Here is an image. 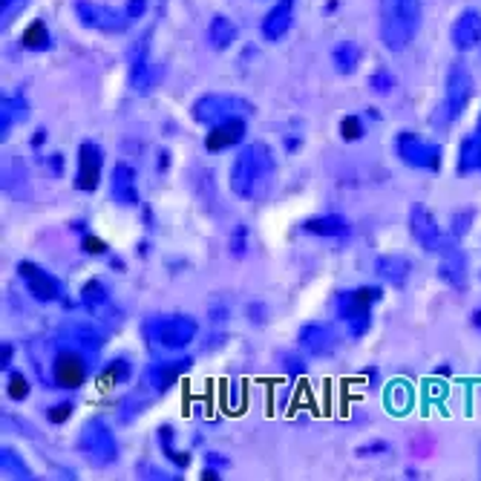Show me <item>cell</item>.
<instances>
[{"label":"cell","instance_id":"cell-1","mask_svg":"<svg viewBox=\"0 0 481 481\" xmlns=\"http://www.w3.org/2000/svg\"><path fill=\"white\" fill-rule=\"evenodd\" d=\"M277 162L266 141H248L240 148L228 170V187L231 194L242 202H259L271 194L274 187Z\"/></svg>","mask_w":481,"mask_h":481},{"label":"cell","instance_id":"cell-2","mask_svg":"<svg viewBox=\"0 0 481 481\" xmlns=\"http://www.w3.org/2000/svg\"><path fill=\"white\" fill-rule=\"evenodd\" d=\"M377 14H381L384 47L389 52H404L418 38L424 4L421 0H377Z\"/></svg>","mask_w":481,"mask_h":481},{"label":"cell","instance_id":"cell-3","mask_svg":"<svg viewBox=\"0 0 481 481\" xmlns=\"http://www.w3.org/2000/svg\"><path fill=\"white\" fill-rule=\"evenodd\" d=\"M384 286H355L334 295V317L346 326L352 340H360L372 329V309L384 300Z\"/></svg>","mask_w":481,"mask_h":481},{"label":"cell","instance_id":"cell-4","mask_svg":"<svg viewBox=\"0 0 481 481\" xmlns=\"http://www.w3.org/2000/svg\"><path fill=\"white\" fill-rule=\"evenodd\" d=\"M76 447H78L81 458L95 470H110L122 458L119 439H115L110 421L101 418V415H93V418L84 421L81 430H78Z\"/></svg>","mask_w":481,"mask_h":481},{"label":"cell","instance_id":"cell-5","mask_svg":"<svg viewBox=\"0 0 481 481\" xmlns=\"http://www.w3.org/2000/svg\"><path fill=\"white\" fill-rule=\"evenodd\" d=\"M476 95V78L470 67L464 61H453L447 69V78H444V98L439 110L432 115V124L435 127H453L464 113H467L470 101Z\"/></svg>","mask_w":481,"mask_h":481},{"label":"cell","instance_id":"cell-6","mask_svg":"<svg viewBox=\"0 0 481 481\" xmlns=\"http://www.w3.org/2000/svg\"><path fill=\"white\" fill-rule=\"evenodd\" d=\"M141 334L148 338L150 346L168 349V352H179V349H187L196 340L199 323L191 314H165V317L144 320Z\"/></svg>","mask_w":481,"mask_h":481},{"label":"cell","instance_id":"cell-7","mask_svg":"<svg viewBox=\"0 0 481 481\" xmlns=\"http://www.w3.org/2000/svg\"><path fill=\"white\" fill-rule=\"evenodd\" d=\"M392 150H395L398 162L410 170H424V173H439L444 165V148L439 141H430L415 130H401L392 139Z\"/></svg>","mask_w":481,"mask_h":481},{"label":"cell","instance_id":"cell-8","mask_svg":"<svg viewBox=\"0 0 481 481\" xmlns=\"http://www.w3.org/2000/svg\"><path fill=\"white\" fill-rule=\"evenodd\" d=\"M251 110H254V104L242 95L205 93L191 104V119L202 127H213V124H222L228 119H237V115H251Z\"/></svg>","mask_w":481,"mask_h":481},{"label":"cell","instance_id":"cell-9","mask_svg":"<svg viewBox=\"0 0 481 481\" xmlns=\"http://www.w3.org/2000/svg\"><path fill=\"white\" fill-rule=\"evenodd\" d=\"M150 38H153V29H144V32L133 41V47H130V90L139 93V95H148L153 93L159 81H162L165 69L150 61Z\"/></svg>","mask_w":481,"mask_h":481},{"label":"cell","instance_id":"cell-10","mask_svg":"<svg viewBox=\"0 0 481 481\" xmlns=\"http://www.w3.org/2000/svg\"><path fill=\"white\" fill-rule=\"evenodd\" d=\"M50 377H52V386L76 392L86 384V377H90V358H86V352L78 346L58 349L52 358Z\"/></svg>","mask_w":481,"mask_h":481},{"label":"cell","instance_id":"cell-11","mask_svg":"<svg viewBox=\"0 0 481 481\" xmlns=\"http://www.w3.org/2000/svg\"><path fill=\"white\" fill-rule=\"evenodd\" d=\"M72 9H76V18L84 29H93V32H101V35H122L130 29V23H133L127 9L101 6L95 0H76Z\"/></svg>","mask_w":481,"mask_h":481},{"label":"cell","instance_id":"cell-12","mask_svg":"<svg viewBox=\"0 0 481 481\" xmlns=\"http://www.w3.org/2000/svg\"><path fill=\"white\" fill-rule=\"evenodd\" d=\"M14 271H18V277L23 280L29 297L38 300V303H67V288H64V280H58V277L52 271H47L43 266H38V262L32 259H21L18 266H14Z\"/></svg>","mask_w":481,"mask_h":481},{"label":"cell","instance_id":"cell-13","mask_svg":"<svg viewBox=\"0 0 481 481\" xmlns=\"http://www.w3.org/2000/svg\"><path fill=\"white\" fill-rule=\"evenodd\" d=\"M194 367V358L191 355H182V358H168V360H153L144 367L141 372V392L150 398L165 395L168 389H173L179 384V377L185 372H191Z\"/></svg>","mask_w":481,"mask_h":481},{"label":"cell","instance_id":"cell-14","mask_svg":"<svg viewBox=\"0 0 481 481\" xmlns=\"http://www.w3.org/2000/svg\"><path fill=\"white\" fill-rule=\"evenodd\" d=\"M406 228H410V237L424 248L427 254H439L449 240V234H444L439 220H435V213L424 205V202H413L410 205Z\"/></svg>","mask_w":481,"mask_h":481},{"label":"cell","instance_id":"cell-15","mask_svg":"<svg viewBox=\"0 0 481 481\" xmlns=\"http://www.w3.org/2000/svg\"><path fill=\"white\" fill-rule=\"evenodd\" d=\"M439 280L447 283L456 295H467L470 288V259L456 237H449L439 251Z\"/></svg>","mask_w":481,"mask_h":481},{"label":"cell","instance_id":"cell-16","mask_svg":"<svg viewBox=\"0 0 481 481\" xmlns=\"http://www.w3.org/2000/svg\"><path fill=\"white\" fill-rule=\"evenodd\" d=\"M104 148H101L98 141L86 139L78 144V162H76V179H72V185H76V191L81 194H93L98 191L101 185V177H104Z\"/></svg>","mask_w":481,"mask_h":481},{"label":"cell","instance_id":"cell-17","mask_svg":"<svg viewBox=\"0 0 481 481\" xmlns=\"http://www.w3.org/2000/svg\"><path fill=\"white\" fill-rule=\"evenodd\" d=\"M297 346L303 355L309 358H331L340 346V334L326 320H312V323H303L297 331Z\"/></svg>","mask_w":481,"mask_h":481},{"label":"cell","instance_id":"cell-18","mask_svg":"<svg viewBox=\"0 0 481 481\" xmlns=\"http://www.w3.org/2000/svg\"><path fill=\"white\" fill-rule=\"evenodd\" d=\"M110 199L122 208H141L139 196V173L133 165L115 162L110 170Z\"/></svg>","mask_w":481,"mask_h":481},{"label":"cell","instance_id":"cell-19","mask_svg":"<svg viewBox=\"0 0 481 481\" xmlns=\"http://www.w3.org/2000/svg\"><path fill=\"white\" fill-rule=\"evenodd\" d=\"M245 136H248V122H245V115H237V119H228L222 124L208 127L202 144H205L208 153H225L231 148H242Z\"/></svg>","mask_w":481,"mask_h":481},{"label":"cell","instance_id":"cell-20","mask_svg":"<svg viewBox=\"0 0 481 481\" xmlns=\"http://www.w3.org/2000/svg\"><path fill=\"white\" fill-rule=\"evenodd\" d=\"M300 231L309 237H323V240H349L352 237V222L340 213H320L303 220Z\"/></svg>","mask_w":481,"mask_h":481},{"label":"cell","instance_id":"cell-21","mask_svg":"<svg viewBox=\"0 0 481 481\" xmlns=\"http://www.w3.org/2000/svg\"><path fill=\"white\" fill-rule=\"evenodd\" d=\"M375 277L384 286L404 288L406 280L413 277V259L404 254H381L375 259Z\"/></svg>","mask_w":481,"mask_h":481},{"label":"cell","instance_id":"cell-22","mask_svg":"<svg viewBox=\"0 0 481 481\" xmlns=\"http://www.w3.org/2000/svg\"><path fill=\"white\" fill-rule=\"evenodd\" d=\"M449 38H453V47L458 52H470L481 43V12L478 9H464L453 29H449Z\"/></svg>","mask_w":481,"mask_h":481},{"label":"cell","instance_id":"cell-23","mask_svg":"<svg viewBox=\"0 0 481 481\" xmlns=\"http://www.w3.org/2000/svg\"><path fill=\"white\" fill-rule=\"evenodd\" d=\"M291 23H295V0H277L268 9V14L262 18L259 29L266 41H283L288 35Z\"/></svg>","mask_w":481,"mask_h":481},{"label":"cell","instance_id":"cell-24","mask_svg":"<svg viewBox=\"0 0 481 481\" xmlns=\"http://www.w3.org/2000/svg\"><path fill=\"white\" fill-rule=\"evenodd\" d=\"M456 173L458 177H473V173H481V113H478L476 130L470 136H464L461 144H458Z\"/></svg>","mask_w":481,"mask_h":481},{"label":"cell","instance_id":"cell-25","mask_svg":"<svg viewBox=\"0 0 481 481\" xmlns=\"http://www.w3.org/2000/svg\"><path fill=\"white\" fill-rule=\"evenodd\" d=\"M26 115H29V101H26L23 93L0 98V139H9L12 127L23 124Z\"/></svg>","mask_w":481,"mask_h":481},{"label":"cell","instance_id":"cell-26","mask_svg":"<svg viewBox=\"0 0 481 481\" xmlns=\"http://www.w3.org/2000/svg\"><path fill=\"white\" fill-rule=\"evenodd\" d=\"M156 447H159V453H162L177 470H187V467H191L194 458H191V453H187V449H179V447H177V430H173L170 424L156 427Z\"/></svg>","mask_w":481,"mask_h":481},{"label":"cell","instance_id":"cell-27","mask_svg":"<svg viewBox=\"0 0 481 481\" xmlns=\"http://www.w3.org/2000/svg\"><path fill=\"white\" fill-rule=\"evenodd\" d=\"M130 381H133V360H130L127 355L110 358L98 372V386L101 389H115V386H124Z\"/></svg>","mask_w":481,"mask_h":481},{"label":"cell","instance_id":"cell-28","mask_svg":"<svg viewBox=\"0 0 481 481\" xmlns=\"http://www.w3.org/2000/svg\"><path fill=\"white\" fill-rule=\"evenodd\" d=\"M208 47L216 50V52H225L234 47V41H237V23L225 18V14H213L211 23H208Z\"/></svg>","mask_w":481,"mask_h":481},{"label":"cell","instance_id":"cell-29","mask_svg":"<svg viewBox=\"0 0 481 481\" xmlns=\"http://www.w3.org/2000/svg\"><path fill=\"white\" fill-rule=\"evenodd\" d=\"M363 61V50H360V43L355 41H340V43H334V50H331V67L338 76H352V72H358Z\"/></svg>","mask_w":481,"mask_h":481},{"label":"cell","instance_id":"cell-30","mask_svg":"<svg viewBox=\"0 0 481 481\" xmlns=\"http://www.w3.org/2000/svg\"><path fill=\"white\" fill-rule=\"evenodd\" d=\"M78 297H81V305H84L86 312L98 314V312L110 303V291H107L104 280H98V277H90V280L81 286Z\"/></svg>","mask_w":481,"mask_h":481},{"label":"cell","instance_id":"cell-31","mask_svg":"<svg viewBox=\"0 0 481 481\" xmlns=\"http://www.w3.org/2000/svg\"><path fill=\"white\" fill-rule=\"evenodd\" d=\"M0 473H4V478H21V481L35 478L32 467H29V464L23 461V456L14 447L0 449Z\"/></svg>","mask_w":481,"mask_h":481},{"label":"cell","instance_id":"cell-32","mask_svg":"<svg viewBox=\"0 0 481 481\" xmlns=\"http://www.w3.org/2000/svg\"><path fill=\"white\" fill-rule=\"evenodd\" d=\"M21 47L29 50V52H47L52 50V35H50V26L43 23L41 18H35L32 23H29L23 29V35H21Z\"/></svg>","mask_w":481,"mask_h":481},{"label":"cell","instance_id":"cell-33","mask_svg":"<svg viewBox=\"0 0 481 481\" xmlns=\"http://www.w3.org/2000/svg\"><path fill=\"white\" fill-rule=\"evenodd\" d=\"M29 392H32V384H29V377L21 369H9L6 375V398L12 404H21L29 398Z\"/></svg>","mask_w":481,"mask_h":481},{"label":"cell","instance_id":"cell-34","mask_svg":"<svg viewBox=\"0 0 481 481\" xmlns=\"http://www.w3.org/2000/svg\"><path fill=\"white\" fill-rule=\"evenodd\" d=\"M338 133H340L343 141H360V139H367L369 127H367V122H363V115L352 113V115H343V119H340Z\"/></svg>","mask_w":481,"mask_h":481},{"label":"cell","instance_id":"cell-35","mask_svg":"<svg viewBox=\"0 0 481 481\" xmlns=\"http://www.w3.org/2000/svg\"><path fill=\"white\" fill-rule=\"evenodd\" d=\"M248 248H251V231H248L245 222H237L234 231H231V240H228V254L234 259H245Z\"/></svg>","mask_w":481,"mask_h":481},{"label":"cell","instance_id":"cell-36","mask_svg":"<svg viewBox=\"0 0 481 481\" xmlns=\"http://www.w3.org/2000/svg\"><path fill=\"white\" fill-rule=\"evenodd\" d=\"M476 222V208H461L453 213V220H449V237L464 240L470 234V228Z\"/></svg>","mask_w":481,"mask_h":481},{"label":"cell","instance_id":"cell-37","mask_svg":"<svg viewBox=\"0 0 481 481\" xmlns=\"http://www.w3.org/2000/svg\"><path fill=\"white\" fill-rule=\"evenodd\" d=\"M395 76L386 69V67H377L372 76H369V90L375 93V95H392L395 93Z\"/></svg>","mask_w":481,"mask_h":481},{"label":"cell","instance_id":"cell-38","mask_svg":"<svg viewBox=\"0 0 481 481\" xmlns=\"http://www.w3.org/2000/svg\"><path fill=\"white\" fill-rule=\"evenodd\" d=\"M72 413H76V401H61V404H52L47 406V421L55 427L67 424V421L72 418Z\"/></svg>","mask_w":481,"mask_h":481},{"label":"cell","instance_id":"cell-39","mask_svg":"<svg viewBox=\"0 0 481 481\" xmlns=\"http://www.w3.org/2000/svg\"><path fill=\"white\" fill-rule=\"evenodd\" d=\"M280 367H283L288 381H297V377L305 375V360L300 355H295V352H283L280 355Z\"/></svg>","mask_w":481,"mask_h":481},{"label":"cell","instance_id":"cell-40","mask_svg":"<svg viewBox=\"0 0 481 481\" xmlns=\"http://www.w3.org/2000/svg\"><path fill=\"white\" fill-rule=\"evenodd\" d=\"M81 251L86 254V257H110V245L101 240V237H95V234H81Z\"/></svg>","mask_w":481,"mask_h":481},{"label":"cell","instance_id":"cell-41","mask_svg":"<svg viewBox=\"0 0 481 481\" xmlns=\"http://www.w3.org/2000/svg\"><path fill=\"white\" fill-rule=\"evenodd\" d=\"M245 317L251 320L254 326H266V323H268V317H271L268 303H262V300L248 303V305H245Z\"/></svg>","mask_w":481,"mask_h":481},{"label":"cell","instance_id":"cell-42","mask_svg":"<svg viewBox=\"0 0 481 481\" xmlns=\"http://www.w3.org/2000/svg\"><path fill=\"white\" fill-rule=\"evenodd\" d=\"M139 478H150V481H173V478H179V476H173L162 467H156V464L150 461H141L139 464Z\"/></svg>","mask_w":481,"mask_h":481},{"label":"cell","instance_id":"cell-43","mask_svg":"<svg viewBox=\"0 0 481 481\" xmlns=\"http://www.w3.org/2000/svg\"><path fill=\"white\" fill-rule=\"evenodd\" d=\"M392 453V444L389 441H372V444H360L358 447V456L360 458H377V456H389Z\"/></svg>","mask_w":481,"mask_h":481},{"label":"cell","instance_id":"cell-44","mask_svg":"<svg viewBox=\"0 0 481 481\" xmlns=\"http://www.w3.org/2000/svg\"><path fill=\"white\" fill-rule=\"evenodd\" d=\"M47 168H50L52 177H64V170H67V159H64V153H50Z\"/></svg>","mask_w":481,"mask_h":481},{"label":"cell","instance_id":"cell-45","mask_svg":"<svg viewBox=\"0 0 481 481\" xmlns=\"http://www.w3.org/2000/svg\"><path fill=\"white\" fill-rule=\"evenodd\" d=\"M156 177H165V173L170 170V150L162 148V150H156Z\"/></svg>","mask_w":481,"mask_h":481},{"label":"cell","instance_id":"cell-46","mask_svg":"<svg viewBox=\"0 0 481 481\" xmlns=\"http://www.w3.org/2000/svg\"><path fill=\"white\" fill-rule=\"evenodd\" d=\"M127 14H130V18H133V21H139L141 18V14L144 12H148V0H127Z\"/></svg>","mask_w":481,"mask_h":481},{"label":"cell","instance_id":"cell-47","mask_svg":"<svg viewBox=\"0 0 481 481\" xmlns=\"http://www.w3.org/2000/svg\"><path fill=\"white\" fill-rule=\"evenodd\" d=\"M12 360H14V346L9 340H4V346H0V367L9 372L12 369Z\"/></svg>","mask_w":481,"mask_h":481},{"label":"cell","instance_id":"cell-48","mask_svg":"<svg viewBox=\"0 0 481 481\" xmlns=\"http://www.w3.org/2000/svg\"><path fill=\"white\" fill-rule=\"evenodd\" d=\"M23 0H4V26H9V21L21 12Z\"/></svg>","mask_w":481,"mask_h":481},{"label":"cell","instance_id":"cell-49","mask_svg":"<svg viewBox=\"0 0 481 481\" xmlns=\"http://www.w3.org/2000/svg\"><path fill=\"white\" fill-rule=\"evenodd\" d=\"M47 139H50V133H47V130H43V127H38L35 133L29 136V148H32V150H41L43 144H47Z\"/></svg>","mask_w":481,"mask_h":481},{"label":"cell","instance_id":"cell-50","mask_svg":"<svg viewBox=\"0 0 481 481\" xmlns=\"http://www.w3.org/2000/svg\"><path fill=\"white\" fill-rule=\"evenodd\" d=\"M205 461H208V467H216V470H228V458L220 456V453H205Z\"/></svg>","mask_w":481,"mask_h":481},{"label":"cell","instance_id":"cell-51","mask_svg":"<svg viewBox=\"0 0 481 481\" xmlns=\"http://www.w3.org/2000/svg\"><path fill=\"white\" fill-rule=\"evenodd\" d=\"M360 375H363V377H367V381H369V384H367L369 389H377V384H381V372H377L375 367H367V369H363Z\"/></svg>","mask_w":481,"mask_h":481},{"label":"cell","instance_id":"cell-52","mask_svg":"<svg viewBox=\"0 0 481 481\" xmlns=\"http://www.w3.org/2000/svg\"><path fill=\"white\" fill-rule=\"evenodd\" d=\"M141 225L144 228H156V216H153L150 205H141Z\"/></svg>","mask_w":481,"mask_h":481},{"label":"cell","instance_id":"cell-53","mask_svg":"<svg viewBox=\"0 0 481 481\" xmlns=\"http://www.w3.org/2000/svg\"><path fill=\"white\" fill-rule=\"evenodd\" d=\"M211 320H213V323H222V320H228V305H213Z\"/></svg>","mask_w":481,"mask_h":481},{"label":"cell","instance_id":"cell-54","mask_svg":"<svg viewBox=\"0 0 481 481\" xmlns=\"http://www.w3.org/2000/svg\"><path fill=\"white\" fill-rule=\"evenodd\" d=\"M220 473H222V470L208 467V464H205V467H202V476H199V478H202V481H220V478H222Z\"/></svg>","mask_w":481,"mask_h":481},{"label":"cell","instance_id":"cell-55","mask_svg":"<svg viewBox=\"0 0 481 481\" xmlns=\"http://www.w3.org/2000/svg\"><path fill=\"white\" fill-rule=\"evenodd\" d=\"M136 254H139V257H150V240H141V242L136 245Z\"/></svg>","mask_w":481,"mask_h":481},{"label":"cell","instance_id":"cell-56","mask_svg":"<svg viewBox=\"0 0 481 481\" xmlns=\"http://www.w3.org/2000/svg\"><path fill=\"white\" fill-rule=\"evenodd\" d=\"M300 144H303L300 139H291V136H288V139H286V150H288V153H297Z\"/></svg>","mask_w":481,"mask_h":481},{"label":"cell","instance_id":"cell-57","mask_svg":"<svg viewBox=\"0 0 481 481\" xmlns=\"http://www.w3.org/2000/svg\"><path fill=\"white\" fill-rule=\"evenodd\" d=\"M110 266H113V271H119V274H122V271H127V266H124V259H119V257H113V254H110Z\"/></svg>","mask_w":481,"mask_h":481},{"label":"cell","instance_id":"cell-58","mask_svg":"<svg viewBox=\"0 0 481 481\" xmlns=\"http://www.w3.org/2000/svg\"><path fill=\"white\" fill-rule=\"evenodd\" d=\"M69 228H72V231H78V234H86V231H90V228H86V225H84L81 220H76V222H72Z\"/></svg>","mask_w":481,"mask_h":481},{"label":"cell","instance_id":"cell-59","mask_svg":"<svg viewBox=\"0 0 481 481\" xmlns=\"http://www.w3.org/2000/svg\"><path fill=\"white\" fill-rule=\"evenodd\" d=\"M470 323H473L476 329H481V309H476V312H473V317H470Z\"/></svg>","mask_w":481,"mask_h":481},{"label":"cell","instance_id":"cell-60","mask_svg":"<svg viewBox=\"0 0 481 481\" xmlns=\"http://www.w3.org/2000/svg\"><path fill=\"white\" fill-rule=\"evenodd\" d=\"M404 476H406V478H421V476H418V470H413V467H406V473H404Z\"/></svg>","mask_w":481,"mask_h":481},{"label":"cell","instance_id":"cell-61","mask_svg":"<svg viewBox=\"0 0 481 481\" xmlns=\"http://www.w3.org/2000/svg\"><path fill=\"white\" fill-rule=\"evenodd\" d=\"M478 473H481V467H478Z\"/></svg>","mask_w":481,"mask_h":481}]
</instances>
